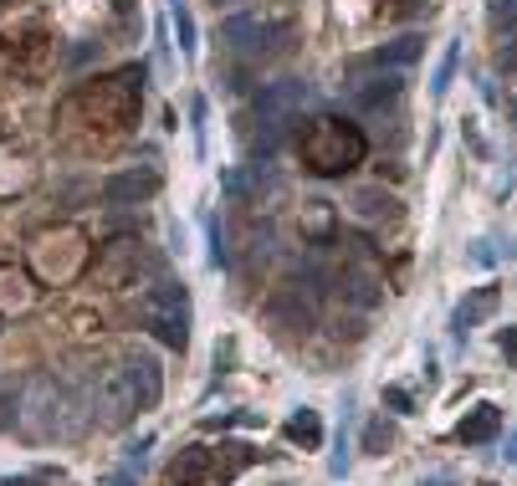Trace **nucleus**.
Masks as SVG:
<instances>
[{
  "mask_svg": "<svg viewBox=\"0 0 517 486\" xmlns=\"http://www.w3.org/2000/svg\"><path fill=\"white\" fill-rule=\"evenodd\" d=\"M139 103H144V67H123L113 77H93V82H82L77 93H67L57 118H62L67 139L77 128H88V144L82 149H108L134 128Z\"/></svg>",
  "mask_w": 517,
  "mask_h": 486,
  "instance_id": "f257e3e1",
  "label": "nucleus"
},
{
  "mask_svg": "<svg viewBox=\"0 0 517 486\" xmlns=\"http://www.w3.org/2000/svg\"><path fill=\"white\" fill-rule=\"evenodd\" d=\"M369 154V139H364V128L349 123V118H313L303 134H297V159H303L308 174H318V180H343L349 169H359Z\"/></svg>",
  "mask_w": 517,
  "mask_h": 486,
  "instance_id": "f03ea898",
  "label": "nucleus"
},
{
  "mask_svg": "<svg viewBox=\"0 0 517 486\" xmlns=\"http://www.w3.org/2000/svg\"><path fill=\"white\" fill-rule=\"evenodd\" d=\"M77 405L57 374H31L21 384V410H16V430L31 440H67L77 435Z\"/></svg>",
  "mask_w": 517,
  "mask_h": 486,
  "instance_id": "7ed1b4c3",
  "label": "nucleus"
},
{
  "mask_svg": "<svg viewBox=\"0 0 517 486\" xmlns=\"http://www.w3.org/2000/svg\"><path fill=\"white\" fill-rule=\"evenodd\" d=\"M52 62V31L31 6H0V72L31 77Z\"/></svg>",
  "mask_w": 517,
  "mask_h": 486,
  "instance_id": "20e7f679",
  "label": "nucleus"
},
{
  "mask_svg": "<svg viewBox=\"0 0 517 486\" xmlns=\"http://www.w3.org/2000/svg\"><path fill=\"white\" fill-rule=\"evenodd\" d=\"M26 256H31V277L36 282L67 287V282H77L82 272L93 267V241L82 236L77 226H52V231H36L31 236Z\"/></svg>",
  "mask_w": 517,
  "mask_h": 486,
  "instance_id": "39448f33",
  "label": "nucleus"
},
{
  "mask_svg": "<svg viewBox=\"0 0 517 486\" xmlns=\"http://www.w3.org/2000/svg\"><path fill=\"white\" fill-rule=\"evenodd\" d=\"M251 461H256L251 446H185L169 461V481L175 486H231Z\"/></svg>",
  "mask_w": 517,
  "mask_h": 486,
  "instance_id": "423d86ee",
  "label": "nucleus"
},
{
  "mask_svg": "<svg viewBox=\"0 0 517 486\" xmlns=\"http://www.w3.org/2000/svg\"><path fill=\"white\" fill-rule=\"evenodd\" d=\"M144 328L164 348H185L190 343V297H185L180 282L159 277L154 287H144Z\"/></svg>",
  "mask_w": 517,
  "mask_h": 486,
  "instance_id": "0eeeda50",
  "label": "nucleus"
},
{
  "mask_svg": "<svg viewBox=\"0 0 517 486\" xmlns=\"http://www.w3.org/2000/svg\"><path fill=\"white\" fill-rule=\"evenodd\" d=\"M139 410H144V400H139V384H134V374H128V364L103 369L98 389H93V420L103 430H123V425L139 420Z\"/></svg>",
  "mask_w": 517,
  "mask_h": 486,
  "instance_id": "6e6552de",
  "label": "nucleus"
},
{
  "mask_svg": "<svg viewBox=\"0 0 517 486\" xmlns=\"http://www.w3.org/2000/svg\"><path fill=\"white\" fill-rule=\"evenodd\" d=\"M313 98V87L303 77H287V82H272L256 93V123L267 128V149H272V134H282V128L303 113V103Z\"/></svg>",
  "mask_w": 517,
  "mask_h": 486,
  "instance_id": "1a4fd4ad",
  "label": "nucleus"
},
{
  "mask_svg": "<svg viewBox=\"0 0 517 486\" xmlns=\"http://www.w3.org/2000/svg\"><path fill=\"white\" fill-rule=\"evenodd\" d=\"M149 272V256H144V246L134 241V236H118V241H108L103 251H98V261H93V277L103 282V287H134L139 277Z\"/></svg>",
  "mask_w": 517,
  "mask_h": 486,
  "instance_id": "9d476101",
  "label": "nucleus"
},
{
  "mask_svg": "<svg viewBox=\"0 0 517 486\" xmlns=\"http://www.w3.org/2000/svg\"><path fill=\"white\" fill-rule=\"evenodd\" d=\"M36 180H41L36 154L16 139H0V200H16V195L36 190Z\"/></svg>",
  "mask_w": 517,
  "mask_h": 486,
  "instance_id": "9b49d317",
  "label": "nucleus"
},
{
  "mask_svg": "<svg viewBox=\"0 0 517 486\" xmlns=\"http://www.w3.org/2000/svg\"><path fill=\"white\" fill-rule=\"evenodd\" d=\"M159 190V169L144 164V169H118L103 180V205H139Z\"/></svg>",
  "mask_w": 517,
  "mask_h": 486,
  "instance_id": "f8f14e48",
  "label": "nucleus"
},
{
  "mask_svg": "<svg viewBox=\"0 0 517 486\" xmlns=\"http://www.w3.org/2000/svg\"><path fill=\"white\" fill-rule=\"evenodd\" d=\"M221 41L231 52H241V57H267V52H277L272 41H277V31L267 26V21H256V16H231L226 26H221Z\"/></svg>",
  "mask_w": 517,
  "mask_h": 486,
  "instance_id": "ddd939ff",
  "label": "nucleus"
},
{
  "mask_svg": "<svg viewBox=\"0 0 517 486\" xmlns=\"http://www.w3.org/2000/svg\"><path fill=\"white\" fill-rule=\"evenodd\" d=\"M36 297H41L36 277L21 272V267H11V261H0V318H21V313H31Z\"/></svg>",
  "mask_w": 517,
  "mask_h": 486,
  "instance_id": "4468645a",
  "label": "nucleus"
},
{
  "mask_svg": "<svg viewBox=\"0 0 517 486\" xmlns=\"http://www.w3.org/2000/svg\"><path fill=\"white\" fill-rule=\"evenodd\" d=\"M349 215L364 220V226H390V220H400V200L384 185H359L349 195Z\"/></svg>",
  "mask_w": 517,
  "mask_h": 486,
  "instance_id": "2eb2a0df",
  "label": "nucleus"
},
{
  "mask_svg": "<svg viewBox=\"0 0 517 486\" xmlns=\"http://www.w3.org/2000/svg\"><path fill=\"white\" fill-rule=\"evenodd\" d=\"M123 364H128V374H134V384H139L144 410H154V405H159V394H164V369H159V359H154V353H144V348H134Z\"/></svg>",
  "mask_w": 517,
  "mask_h": 486,
  "instance_id": "dca6fc26",
  "label": "nucleus"
},
{
  "mask_svg": "<svg viewBox=\"0 0 517 486\" xmlns=\"http://www.w3.org/2000/svg\"><path fill=\"white\" fill-rule=\"evenodd\" d=\"M497 302H502V292H497V287H477V292H471V297L456 307L451 328H456V333H471V328H482V323L497 313Z\"/></svg>",
  "mask_w": 517,
  "mask_h": 486,
  "instance_id": "f3484780",
  "label": "nucleus"
},
{
  "mask_svg": "<svg viewBox=\"0 0 517 486\" xmlns=\"http://www.w3.org/2000/svg\"><path fill=\"white\" fill-rule=\"evenodd\" d=\"M497 430H502V410L497 405H477L456 425V440H466V446H487V440H497Z\"/></svg>",
  "mask_w": 517,
  "mask_h": 486,
  "instance_id": "a211bd4d",
  "label": "nucleus"
},
{
  "mask_svg": "<svg viewBox=\"0 0 517 486\" xmlns=\"http://www.w3.org/2000/svg\"><path fill=\"white\" fill-rule=\"evenodd\" d=\"M420 52H425L420 36H400V41H384V47H374L359 67H410Z\"/></svg>",
  "mask_w": 517,
  "mask_h": 486,
  "instance_id": "6ab92c4d",
  "label": "nucleus"
},
{
  "mask_svg": "<svg viewBox=\"0 0 517 486\" xmlns=\"http://www.w3.org/2000/svg\"><path fill=\"white\" fill-rule=\"evenodd\" d=\"M400 93H405V82H400V77H374V82L354 87V108L374 113V108H384V103H395Z\"/></svg>",
  "mask_w": 517,
  "mask_h": 486,
  "instance_id": "aec40b11",
  "label": "nucleus"
},
{
  "mask_svg": "<svg viewBox=\"0 0 517 486\" xmlns=\"http://www.w3.org/2000/svg\"><path fill=\"white\" fill-rule=\"evenodd\" d=\"M282 430H287L292 446H303V451H318V446H323V420H318V410H297Z\"/></svg>",
  "mask_w": 517,
  "mask_h": 486,
  "instance_id": "412c9836",
  "label": "nucleus"
},
{
  "mask_svg": "<svg viewBox=\"0 0 517 486\" xmlns=\"http://www.w3.org/2000/svg\"><path fill=\"white\" fill-rule=\"evenodd\" d=\"M303 236H308V241H333V205H328V200H308V210H303Z\"/></svg>",
  "mask_w": 517,
  "mask_h": 486,
  "instance_id": "4be33fe9",
  "label": "nucleus"
},
{
  "mask_svg": "<svg viewBox=\"0 0 517 486\" xmlns=\"http://www.w3.org/2000/svg\"><path fill=\"white\" fill-rule=\"evenodd\" d=\"M169 16H175L180 52H185V57H195V16H190V6H185V0H169Z\"/></svg>",
  "mask_w": 517,
  "mask_h": 486,
  "instance_id": "5701e85b",
  "label": "nucleus"
},
{
  "mask_svg": "<svg viewBox=\"0 0 517 486\" xmlns=\"http://www.w3.org/2000/svg\"><path fill=\"white\" fill-rule=\"evenodd\" d=\"M456 62H461V41H451V47H446V57H441V67H436V82H430V98H446V87H451V77H456Z\"/></svg>",
  "mask_w": 517,
  "mask_h": 486,
  "instance_id": "b1692460",
  "label": "nucleus"
},
{
  "mask_svg": "<svg viewBox=\"0 0 517 486\" xmlns=\"http://www.w3.org/2000/svg\"><path fill=\"white\" fill-rule=\"evenodd\" d=\"M390 446H395V430L384 425V420H374V425L364 430V451H369V456H384Z\"/></svg>",
  "mask_w": 517,
  "mask_h": 486,
  "instance_id": "393cba45",
  "label": "nucleus"
},
{
  "mask_svg": "<svg viewBox=\"0 0 517 486\" xmlns=\"http://www.w3.org/2000/svg\"><path fill=\"white\" fill-rule=\"evenodd\" d=\"M492 26H497V31H512V26H517V0H492Z\"/></svg>",
  "mask_w": 517,
  "mask_h": 486,
  "instance_id": "a878e982",
  "label": "nucleus"
},
{
  "mask_svg": "<svg viewBox=\"0 0 517 486\" xmlns=\"http://www.w3.org/2000/svg\"><path fill=\"white\" fill-rule=\"evenodd\" d=\"M190 134H195V144L205 154V98H190Z\"/></svg>",
  "mask_w": 517,
  "mask_h": 486,
  "instance_id": "bb28decb",
  "label": "nucleus"
},
{
  "mask_svg": "<svg viewBox=\"0 0 517 486\" xmlns=\"http://www.w3.org/2000/svg\"><path fill=\"white\" fill-rule=\"evenodd\" d=\"M384 400H390V405H395L400 415H410V394H405L400 384H390V389H384Z\"/></svg>",
  "mask_w": 517,
  "mask_h": 486,
  "instance_id": "cd10ccee",
  "label": "nucleus"
},
{
  "mask_svg": "<svg viewBox=\"0 0 517 486\" xmlns=\"http://www.w3.org/2000/svg\"><path fill=\"white\" fill-rule=\"evenodd\" d=\"M502 353H512V364H517V328H502Z\"/></svg>",
  "mask_w": 517,
  "mask_h": 486,
  "instance_id": "c85d7f7f",
  "label": "nucleus"
},
{
  "mask_svg": "<svg viewBox=\"0 0 517 486\" xmlns=\"http://www.w3.org/2000/svg\"><path fill=\"white\" fill-rule=\"evenodd\" d=\"M502 456H507V461H517V430L507 435V451H502Z\"/></svg>",
  "mask_w": 517,
  "mask_h": 486,
  "instance_id": "c756f323",
  "label": "nucleus"
},
{
  "mask_svg": "<svg viewBox=\"0 0 517 486\" xmlns=\"http://www.w3.org/2000/svg\"><path fill=\"white\" fill-rule=\"evenodd\" d=\"M215 6H251V0H215Z\"/></svg>",
  "mask_w": 517,
  "mask_h": 486,
  "instance_id": "7c9ffc66",
  "label": "nucleus"
},
{
  "mask_svg": "<svg viewBox=\"0 0 517 486\" xmlns=\"http://www.w3.org/2000/svg\"><path fill=\"white\" fill-rule=\"evenodd\" d=\"M507 113H512V128H517V98H512V103H507Z\"/></svg>",
  "mask_w": 517,
  "mask_h": 486,
  "instance_id": "2f4dec72",
  "label": "nucleus"
}]
</instances>
